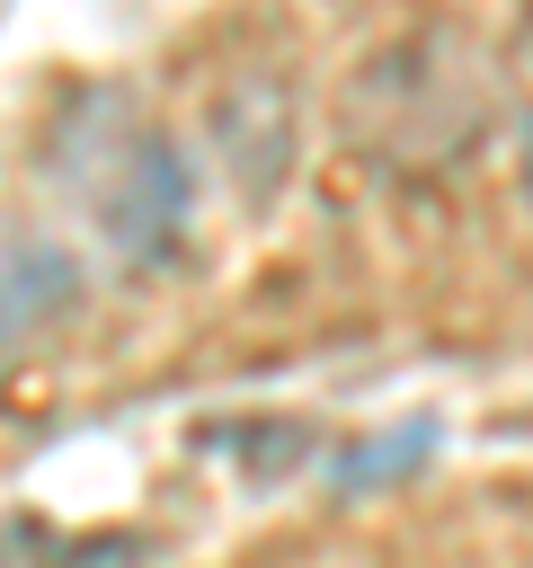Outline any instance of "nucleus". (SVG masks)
I'll list each match as a JSON object with an SVG mask.
<instances>
[{
  "label": "nucleus",
  "instance_id": "5",
  "mask_svg": "<svg viewBox=\"0 0 533 568\" xmlns=\"http://www.w3.org/2000/svg\"><path fill=\"white\" fill-rule=\"evenodd\" d=\"M426 444H435V426H409L400 444H364V453H346V462H338V479L355 488V479H373V470H409V462H418Z\"/></svg>",
  "mask_w": 533,
  "mask_h": 568
},
{
  "label": "nucleus",
  "instance_id": "3",
  "mask_svg": "<svg viewBox=\"0 0 533 568\" xmlns=\"http://www.w3.org/2000/svg\"><path fill=\"white\" fill-rule=\"evenodd\" d=\"M204 142H213L222 178H231L249 204H275L284 178H293V160H302V98H293V80H284L275 62L231 71V80L213 89V106H204Z\"/></svg>",
  "mask_w": 533,
  "mask_h": 568
},
{
  "label": "nucleus",
  "instance_id": "4",
  "mask_svg": "<svg viewBox=\"0 0 533 568\" xmlns=\"http://www.w3.org/2000/svg\"><path fill=\"white\" fill-rule=\"evenodd\" d=\"M71 302H80L71 257L53 240H36V231H9V346H27L36 328H53Z\"/></svg>",
  "mask_w": 533,
  "mask_h": 568
},
{
  "label": "nucleus",
  "instance_id": "1",
  "mask_svg": "<svg viewBox=\"0 0 533 568\" xmlns=\"http://www.w3.org/2000/svg\"><path fill=\"white\" fill-rule=\"evenodd\" d=\"M489 115H497V80H489L480 44L453 27H409V36L373 44L338 89V133L382 178L462 169L489 142Z\"/></svg>",
  "mask_w": 533,
  "mask_h": 568
},
{
  "label": "nucleus",
  "instance_id": "2",
  "mask_svg": "<svg viewBox=\"0 0 533 568\" xmlns=\"http://www.w3.org/2000/svg\"><path fill=\"white\" fill-rule=\"evenodd\" d=\"M53 178L80 195V213L98 222L115 257L169 266L187 248V160L115 89H80L53 115Z\"/></svg>",
  "mask_w": 533,
  "mask_h": 568
}]
</instances>
